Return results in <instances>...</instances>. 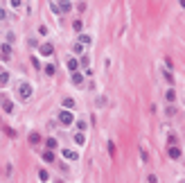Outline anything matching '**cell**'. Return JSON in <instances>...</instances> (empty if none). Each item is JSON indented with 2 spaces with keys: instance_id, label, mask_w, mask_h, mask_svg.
Returning a JSON list of instances; mask_svg holds the SVG:
<instances>
[{
  "instance_id": "e0dca14e",
  "label": "cell",
  "mask_w": 185,
  "mask_h": 183,
  "mask_svg": "<svg viewBox=\"0 0 185 183\" xmlns=\"http://www.w3.org/2000/svg\"><path fill=\"white\" fill-rule=\"evenodd\" d=\"M77 129H79V131L84 133L86 129H88V122H86V120H79V122H77Z\"/></svg>"
},
{
  "instance_id": "f1b7e54d",
  "label": "cell",
  "mask_w": 185,
  "mask_h": 183,
  "mask_svg": "<svg viewBox=\"0 0 185 183\" xmlns=\"http://www.w3.org/2000/svg\"><path fill=\"white\" fill-rule=\"evenodd\" d=\"M5 18H7V12H5L2 7H0V21H5Z\"/></svg>"
},
{
  "instance_id": "5bb4252c",
  "label": "cell",
  "mask_w": 185,
  "mask_h": 183,
  "mask_svg": "<svg viewBox=\"0 0 185 183\" xmlns=\"http://www.w3.org/2000/svg\"><path fill=\"white\" fill-rule=\"evenodd\" d=\"M75 142H77V145H86V136H84L81 131H79V133H75Z\"/></svg>"
},
{
  "instance_id": "5b68a950",
  "label": "cell",
  "mask_w": 185,
  "mask_h": 183,
  "mask_svg": "<svg viewBox=\"0 0 185 183\" xmlns=\"http://www.w3.org/2000/svg\"><path fill=\"white\" fill-rule=\"evenodd\" d=\"M0 104H2V111L5 113H9V115L14 113V102L9 100V97H0Z\"/></svg>"
},
{
  "instance_id": "8fae6325",
  "label": "cell",
  "mask_w": 185,
  "mask_h": 183,
  "mask_svg": "<svg viewBox=\"0 0 185 183\" xmlns=\"http://www.w3.org/2000/svg\"><path fill=\"white\" fill-rule=\"evenodd\" d=\"M7 84H9V72L0 70V86H7Z\"/></svg>"
},
{
  "instance_id": "d6986e66",
  "label": "cell",
  "mask_w": 185,
  "mask_h": 183,
  "mask_svg": "<svg viewBox=\"0 0 185 183\" xmlns=\"http://www.w3.org/2000/svg\"><path fill=\"white\" fill-rule=\"evenodd\" d=\"M165 97H167V102H174V100H176V91H167Z\"/></svg>"
},
{
  "instance_id": "52a82bcc",
  "label": "cell",
  "mask_w": 185,
  "mask_h": 183,
  "mask_svg": "<svg viewBox=\"0 0 185 183\" xmlns=\"http://www.w3.org/2000/svg\"><path fill=\"white\" fill-rule=\"evenodd\" d=\"M183 156V151H181V147H176V145H172L169 147V158H174V161H178Z\"/></svg>"
},
{
  "instance_id": "603a6c76",
  "label": "cell",
  "mask_w": 185,
  "mask_h": 183,
  "mask_svg": "<svg viewBox=\"0 0 185 183\" xmlns=\"http://www.w3.org/2000/svg\"><path fill=\"white\" fill-rule=\"evenodd\" d=\"M38 179H41V181H47V179H50V174H47L45 170H41V172H38Z\"/></svg>"
},
{
  "instance_id": "d4e9b609",
  "label": "cell",
  "mask_w": 185,
  "mask_h": 183,
  "mask_svg": "<svg viewBox=\"0 0 185 183\" xmlns=\"http://www.w3.org/2000/svg\"><path fill=\"white\" fill-rule=\"evenodd\" d=\"M50 9H52L54 14H61V12H59V2H50Z\"/></svg>"
},
{
  "instance_id": "44dd1931",
  "label": "cell",
  "mask_w": 185,
  "mask_h": 183,
  "mask_svg": "<svg viewBox=\"0 0 185 183\" xmlns=\"http://www.w3.org/2000/svg\"><path fill=\"white\" fill-rule=\"evenodd\" d=\"M81 27H84L81 21H75V23H72V30H75V32H81Z\"/></svg>"
},
{
  "instance_id": "4316f807",
  "label": "cell",
  "mask_w": 185,
  "mask_h": 183,
  "mask_svg": "<svg viewBox=\"0 0 185 183\" xmlns=\"http://www.w3.org/2000/svg\"><path fill=\"white\" fill-rule=\"evenodd\" d=\"M9 5H12L14 9H18V7H21V5H23V2H21V0H12V2H9Z\"/></svg>"
},
{
  "instance_id": "6da1fadb",
  "label": "cell",
  "mask_w": 185,
  "mask_h": 183,
  "mask_svg": "<svg viewBox=\"0 0 185 183\" xmlns=\"http://www.w3.org/2000/svg\"><path fill=\"white\" fill-rule=\"evenodd\" d=\"M32 93H34V88H32V84H27V82H23L21 86H18V97H21V100H30V97H32Z\"/></svg>"
},
{
  "instance_id": "277c9868",
  "label": "cell",
  "mask_w": 185,
  "mask_h": 183,
  "mask_svg": "<svg viewBox=\"0 0 185 183\" xmlns=\"http://www.w3.org/2000/svg\"><path fill=\"white\" fill-rule=\"evenodd\" d=\"M38 52H41L43 57H52L54 45H52V43H41V45H38Z\"/></svg>"
},
{
  "instance_id": "3957f363",
  "label": "cell",
  "mask_w": 185,
  "mask_h": 183,
  "mask_svg": "<svg viewBox=\"0 0 185 183\" xmlns=\"http://www.w3.org/2000/svg\"><path fill=\"white\" fill-rule=\"evenodd\" d=\"M0 59H2V61H9V59H12V45H9V43H2V45H0Z\"/></svg>"
},
{
  "instance_id": "7a4b0ae2",
  "label": "cell",
  "mask_w": 185,
  "mask_h": 183,
  "mask_svg": "<svg viewBox=\"0 0 185 183\" xmlns=\"http://www.w3.org/2000/svg\"><path fill=\"white\" fill-rule=\"evenodd\" d=\"M75 122V115H72V111H61L59 113V124H63V127H70V124Z\"/></svg>"
},
{
  "instance_id": "4fadbf2b",
  "label": "cell",
  "mask_w": 185,
  "mask_h": 183,
  "mask_svg": "<svg viewBox=\"0 0 185 183\" xmlns=\"http://www.w3.org/2000/svg\"><path fill=\"white\" fill-rule=\"evenodd\" d=\"M72 106H75V100H72V97H66V100H63V109H66V111H72Z\"/></svg>"
},
{
  "instance_id": "ac0fdd59",
  "label": "cell",
  "mask_w": 185,
  "mask_h": 183,
  "mask_svg": "<svg viewBox=\"0 0 185 183\" xmlns=\"http://www.w3.org/2000/svg\"><path fill=\"white\" fill-rule=\"evenodd\" d=\"M70 9H72L70 2H59V12H70Z\"/></svg>"
},
{
  "instance_id": "83f0119b",
  "label": "cell",
  "mask_w": 185,
  "mask_h": 183,
  "mask_svg": "<svg viewBox=\"0 0 185 183\" xmlns=\"http://www.w3.org/2000/svg\"><path fill=\"white\" fill-rule=\"evenodd\" d=\"M32 63H34V68H41V61H38L36 57H32Z\"/></svg>"
},
{
  "instance_id": "7c38bea8",
  "label": "cell",
  "mask_w": 185,
  "mask_h": 183,
  "mask_svg": "<svg viewBox=\"0 0 185 183\" xmlns=\"http://www.w3.org/2000/svg\"><path fill=\"white\" fill-rule=\"evenodd\" d=\"M45 145H47V151H54V149H56V145H59V142H56L54 138H47V140H45Z\"/></svg>"
},
{
  "instance_id": "cb8c5ba5",
  "label": "cell",
  "mask_w": 185,
  "mask_h": 183,
  "mask_svg": "<svg viewBox=\"0 0 185 183\" xmlns=\"http://www.w3.org/2000/svg\"><path fill=\"white\" fill-rule=\"evenodd\" d=\"M88 63H90V59H88V57H81V61H79V66H84V68H88Z\"/></svg>"
},
{
  "instance_id": "7402d4cb",
  "label": "cell",
  "mask_w": 185,
  "mask_h": 183,
  "mask_svg": "<svg viewBox=\"0 0 185 183\" xmlns=\"http://www.w3.org/2000/svg\"><path fill=\"white\" fill-rule=\"evenodd\" d=\"M54 72H56V68H54L52 63H47V66H45V75H54Z\"/></svg>"
},
{
  "instance_id": "ba28073f",
  "label": "cell",
  "mask_w": 185,
  "mask_h": 183,
  "mask_svg": "<svg viewBox=\"0 0 185 183\" xmlns=\"http://www.w3.org/2000/svg\"><path fill=\"white\" fill-rule=\"evenodd\" d=\"M70 82H72L75 86H81V84H84V75H81V72H72V75H70Z\"/></svg>"
},
{
  "instance_id": "8992f818",
  "label": "cell",
  "mask_w": 185,
  "mask_h": 183,
  "mask_svg": "<svg viewBox=\"0 0 185 183\" xmlns=\"http://www.w3.org/2000/svg\"><path fill=\"white\" fill-rule=\"evenodd\" d=\"M66 68L70 70V75H72V72H77V68H79V61H77V59H72V57H70V59L66 61Z\"/></svg>"
},
{
  "instance_id": "484cf974",
  "label": "cell",
  "mask_w": 185,
  "mask_h": 183,
  "mask_svg": "<svg viewBox=\"0 0 185 183\" xmlns=\"http://www.w3.org/2000/svg\"><path fill=\"white\" fill-rule=\"evenodd\" d=\"M14 38H16V34H14V32H9V34H7V43L12 45V43H14Z\"/></svg>"
},
{
  "instance_id": "2e32d148",
  "label": "cell",
  "mask_w": 185,
  "mask_h": 183,
  "mask_svg": "<svg viewBox=\"0 0 185 183\" xmlns=\"http://www.w3.org/2000/svg\"><path fill=\"white\" fill-rule=\"evenodd\" d=\"M43 161L45 163H54V154L52 151H43Z\"/></svg>"
},
{
  "instance_id": "30bf717a",
  "label": "cell",
  "mask_w": 185,
  "mask_h": 183,
  "mask_svg": "<svg viewBox=\"0 0 185 183\" xmlns=\"http://www.w3.org/2000/svg\"><path fill=\"white\" fill-rule=\"evenodd\" d=\"M77 43H79V45H90L93 38H90L88 34H79V41H77Z\"/></svg>"
},
{
  "instance_id": "9c48e42d",
  "label": "cell",
  "mask_w": 185,
  "mask_h": 183,
  "mask_svg": "<svg viewBox=\"0 0 185 183\" xmlns=\"http://www.w3.org/2000/svg\"><path fill=\"white\" fill-rule=\"evenodd\" d=\"M63 158L66 161H77V158H79V154L72 151V149H63Z\"/></svg>"
},
{
  "instance_id": "ffe728a7",
  "label": "cell",
  "mask_w": 185,
  "mask_h": 183,
  "mask_svg": "<svg viewBox=\"0 0 185 183\" xmlns=\"http://www.w3.org/2000/svg\"><path fill=\"white\" fill-rule=\"evenodd\" d=\"M72 52H75V54H81V52H84V45L75 43V45H72Z\"/></svg>"
},
{
  "instance_id": "f546056e",
  "label": "cell",
  "mask_w": 185,
  "mask_h": 183,
  "mask_svg": "<svg viewBox=\"0 0 185 183\" xmlns=\"http://www.w3.org/2000/svg\"><path fill=\"white\" fill-rule=\"evenodd\" d=\"M147 181H149V183H156V181H158V179H156L153 174H149V179H147Z\"/></svg>"
},
{
  "instance_id": "9a60e30c",
  "label": "cell",
  "mask_w": 185,
  "mask_h": 183,
  "mask_svg": "<svg viewBox=\"0 0 185 183\" xmlns=\"http://www.w3.org/2000/svg\"><path fill=\"white\" fill-rule=\"evenodd\" d=\"M38 142H41V136H38L36 131H34V133H30V145H38Z\"/></svg>"
}]
</instances>
